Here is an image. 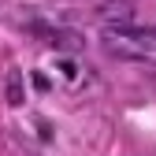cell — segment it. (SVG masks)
Listing matches in <instances>:
<instances>
[{"label":"cell","mask_w":156,"mask_h":156,"mask_svg":"<svg viewBox=\"0 0 156 156\" xmlns=\"http://www.w3.org/2000/svg\"><path fill=\"white\" fill-rule=\"evenodd\" d=\"M30 34L41 37L45 45L60 48V52H82L86 48V37L78 30H67V26H48V23H30Z\"/></svg>","instance_id":"2"},{"label":"cell","mask_w":156,"mask_h":156,"mask_svg":"<svg viewBox=\"0 0 156 156\" xmlns=\"http://www.w3.org/2000/svg\"><path fill=\"white\" fill-rule=\"evenodd\" d=\"M34 86L45 93V89H48V74H41V71H37V74H34Z\"/></svg>","instance_id":"5"},{"label":"cell","mask_w":156,"mask_h":156,"mask_svg":"<svg viewBox=\"0 0 156 156\" xmlns=\"http://www.w3.org/2000/svg\"><path fill=\"white\" fill-rule=\"evenodd\" d=\"M8 104H23V82H19V74L11 71V78H8Z\"/></svg>","instance_id":"4"},{"label":"cell","mask_w":156,"mask_h":156,"mask_svg":"<svg viewBox=\"0 0 156 156\" xmlns=\"http://www.w3.org/2000/svg\"><path fill=\"white\" fill-rule=\"evenodd\" d=\"M97 15H101L108 26H130V19H134V4H130V0H108V4L97 8Z\"/></svg>","instance_id":"3"},{"label":"cell","mask_w":156,"mask_h":156,"mask_svg":"<svg viewBox=\"0 0 156 156\" xmlns=\"http://www.w3.org/2000/svg\"><path fill=\"white\" fill-rule=\"evenodd\" d=\"M104 48L119 60H156V30L152 26H108Z\"/></svg>","instance_id":"1"},{"label":"cell","mask_w":156,"mask_h":156,"mask_svg":"<svg viewBox=\"0 0 156 156\" xmlns=\"http://www.w3.org/2000/svg\"><path fill=\"white\" fill-rule=\"evenodd\" d=\"M56 67H60L63 74H71V78H74V63H71V60H60V63H56Z\"/></svg>","instance_id":"6"}]
</instances>
